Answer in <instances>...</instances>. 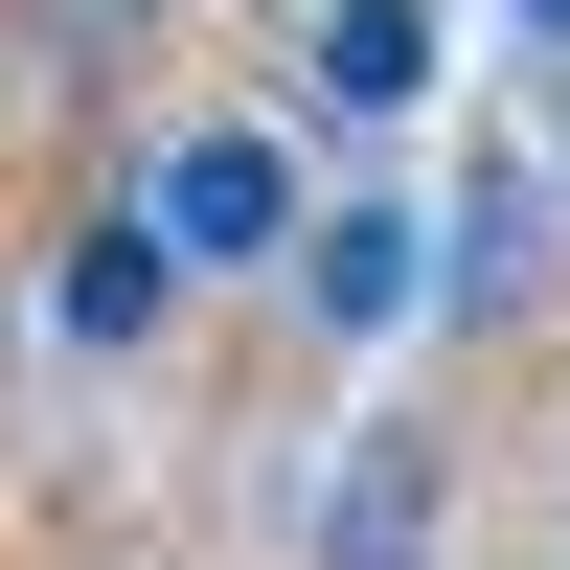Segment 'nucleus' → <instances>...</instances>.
Masks as SVG:
<instances>
[{"mask_svg":"<svg viewBox=\"0 0 570 570\" xmlns=\"http://www.w3.org/2000/svg\"><path fill=\"white\" fill-rule=\"evenodd\" d=\"M274 274H297V320L365 365V343H411V320H434V206H411V183H343V206L274 228Z\"/></svg>","mask_w":570,"mask_h":570,"instance_id":"nucleus-2","label":"nucleus"},{"mask_svg":"<svg viewBox=\"0 0 570 570\" xmlns=\"http://www.w3.org/2000/svg\"><path fill=\"white\" fill-rule=\"evenodd\" d=\"M46 320H69V365H137V343L183 320V252H160L137 206H91L69 252H46Z\"/></svg>","mask_w":570,"mask_h":570,"instance_id":"nucleus-3","label":"nucleus"},{"mask_svg":"<svg viewBox=\"0 0 570 570\" xmlns=\"http://www.w3.org/2000/svg\"><path fill=\"white\" fill-rule=\"evenodd\" d=\"M0 365H23V274H0Z\"/></svg>","mask_w":570,"mask_h":570,"instance_id":"nucleus-7","label":"nucleus"},{"mask_svg":"<svg viewBox=\"0 0 570 570\" xmlns=\"http://www.w3.org/2000/svg\"><path fill=\"white\" fill-rule=\"evenodd\" d=\"M502 23H525V46H548V69H570V0H502Z\"/></svg>","mask_w":570,"mask_h":570,"instance_id":"nucleus-6","label":"nucleus"},{"mask_svg":"<svg viewBox=\"0 0 570 570\" xmlns=\"http://www.w3.org/2000/svg\"><path fill=\"white\" fill-rule=\"evenodd\" d=\"M137 228H160L183 274H274V228H297V137H274V115H160Z\"/></svg>","mask_w":570,"mask_h":570,"instance_id":"nucleus-1","label":"nucleus"},{"mask_svg":"<svg viewBox=\"0 0 570 570\" xmlns=\"http://www.w3.org/2000/svg\"><path fill=\"white\" fill-rule=\"evenodd\" d=\"M434 525H456L434 434H365L343 480H320V570H434Z\"/></svg>","mask_w":570,"mask_h":570,"instance_id":"nucleus-4","label":"nucleus"},{"mask_svg":"<svg viewBox=\"0 0 570 570\" xmlns=\"http://www.w3.org/2000/svg\"><path fill=\"white\" fill-rule=\"evenodd\" d=\"M320 91L343 115H411L434 91V0H320Z\"/></svg>","mask_w":570,"mask_h":570,"instance_id":"nucleus-5","label":"nucleus"}]
</instances>
